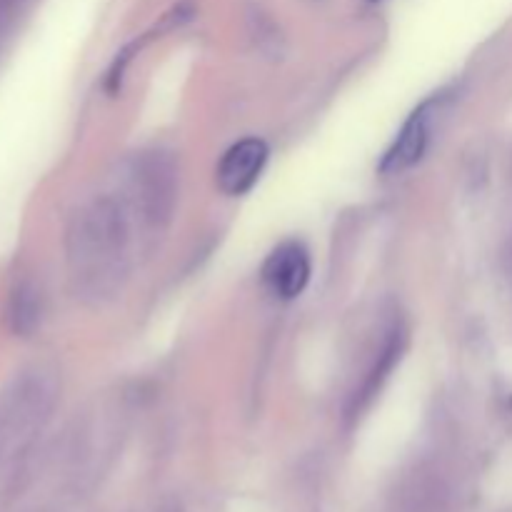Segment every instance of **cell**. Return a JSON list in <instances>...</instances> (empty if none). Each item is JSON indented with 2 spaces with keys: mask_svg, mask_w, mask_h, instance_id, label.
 Returning <instances> with one entry per match:
<instances>
[{
  "mask_svg": "<svg viewBox=\"0 0 512 512\" xmlns=\"http://www.w3.org/2000/svg\"><path fill=\"white\" fill-rule=\"evenodd\" d=\"M65 260L73 290L88 303L115 298L130 270V210L100 195L80 205L65 230Z\"/></svg>",
  "mask_w": 512,
  "mask_h": 512,
  "instance_id": "1",
  "label": "cell"
},
{
  "mask_svg": "<svg viewBox=\"0 0 512 512\" xmlns=\"http://www.w3.org/2000/svg\"><path fill=\"white\" fill-rule=\"evenodd\" d=\"M58 400L60 375L48 363L28 365L0 385V480L23 465Z\"/></svg>",
  "mask_w": 512,
  "mask_h": 512,
  "instance_id": "2",
  "label": "cell"
},
{
  "mask_svg": "<svg viewBox=\"0 0 512 512\" xmlns=\"http://www.w3.org/2000/svg\"><path fill=\"white\" fill-rule=\"evenodd\" d=\"M120 200L143 228L163 230L178 203V168L173 158L160 150L140 153L130 163Z\"/></svg>",
  "mask_w": 512,
  "mask_h": 512,
  "instance_id": "3",
  "label": "cell"
},
{
  "mask_svg": "<svg viewBox=\"0 0 512 512\" xmlns=\"http://www.w3.org/2000/svg\"><path fill=\"white\" fill-rule=\"evenodd\" d=\"M310 280V255L303 243L288 240L268 255L263 265V283L270 295L280 300H293L305 290Z\"/></svg>",
  "mask_w": 512,
  "mask_h": 512,
  "instance_id": "4",
  "label": "cell"
},
{
  "mask_svg": "<svg viewBox=\"0 0 512 512\" xmlns=\"http://www.w3.org/2000/svg\"><path fill=\"white\" fill-rule=\"evenodd\" d=\"M268 163V145L260 138H245L235 143L215 170V183L225 195H243L258 183Z\"/></svg>",
  "mask_w": 512,
  "mask_h": 512,
  "instance_id": "5",
  "label": "cell"
},
{
  "mask_svg": "<svg viewBox=\"0 0 512 512\" xmlns=\"http://www.w3.org/2000/svg\"><path fill=\"white\" fill-rule=\"evenodd\" d=\"M430 113H433V103H425L405 120L403 130H400L395 143L385 153L383 163H380V173L398 175L413 168L415 163H420L430 140V118H433Z\"/></svg>",
  "mask_w": 512,
  "mask_h": 512,
  "instance_id": "6",
  "label": "cell"
},
{
  "mask_svg": "<svg viewBox=\"0 0 512 512\" xmlns=\"http://www.w3.org/2000/svg\"><path fill=\"white\" fill-rule=\"evenodd\" d=\"M10 325L18 335H30L40 323V293L33 283L15 285L8 308Z\"/></svg>",
  "mask_w": 512,
  "mask_h": 512,
  "instance_id": "7",
  "label": "cell"
}]
</instances>
